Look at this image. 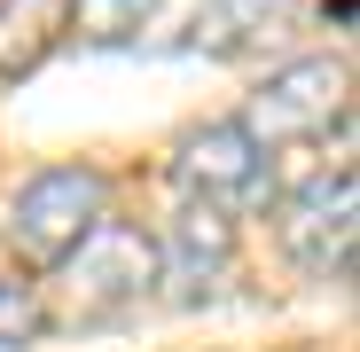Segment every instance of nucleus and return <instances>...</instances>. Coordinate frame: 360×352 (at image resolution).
<instances>
[{"label":"nucleus","instance_id":"obj_9","mask_svg":"<svg viewBox=\"0 0 360 352\" xmlns=\"http://www.w3.org/2000/svg\"><path fill=\"white\" fill-rule=\"evenodd\" d=\"M149 24V0H63V32L79 47H134Z\"/></svg>","mask_w":360,"mask_h":352},{"label":"nucleus","instance_id":"obj_10","mask_svg":"<svg viewBox=\"0 0 360 352\" xmlns=\"http://www.w3.org/2000/svg\"><path fill=\"white\" fill-rule=\"evenodd\" d=\"M32 337H47L39 282H24V274H0V352H8V344H32Z\"/></svg>","mask_w":360,"mask_h":352},{"label":"nucleus","instance_id":"obj_3","mask_svg":"<svg viewBox=\"0 0 360 352\" xmlns=\"http://www.w3.org/2000/svg\"><path fill=\"white\" fill-rule=\"evenodd\" d=\"M172 188H180V204L243 219V211L274 204V157L235 126V117H219V126H196L188 141L172 149Z\"/></svg>","mask_w":360,"mask_h":352},{"label":"nucleus","instance_id":"obj_5","mask_svg":"<svg viewBox=\"0 0 360 352\" xmlns=\"http://www.w3.org/2000/svg\"><path fill=\"white\" fill-rule=\"evenodd\" d=\"M290 16V0H149L134 47L157 55H243Z\"/></svg>","mask_w":360,"mask_h":352},{"label":"nucleus","instance_id":"obj_6","mask_svg":"<svg viewBox=\"0 0 360 352\" xmlns=\"http://www.w3.org/2000/svg\"><path fill=\"white\" fill-rule=\"evenodd\" d=\"M352 211H360L352 164L314 172V181L282 204V251L297 259V274H314V282H345L352 274Z\"/></svg>","mask_w":360,"mask_h":352},{"label":"nucleus","instance_id":"obj_4","mask_svg":"<svg viewBox=\"0 0 360 352\" xmlns=\"http://www.w3.org/2000/svg\"><path fill=\"white\" fill-rule=\"evenodd\" d=\"M345 117H352V63L345 55H306V63H282L235 126L259 149H282V141H314V133L345 126Z\"/></svg>","mask_w":360,"mask_h":352},{"label":"nucleus","instance_id":"obj_7","mask_svg":"<svg viewBox=\"0 0 360 352\" xmlns=\"http://www.w3.org/2000/svg\"><path fill=\"white\" fill-rule=\"evenodd\" d=\"M235 274V219L204 211V204H180L165 243H157V282L172 306H212L219 282Z\"/></svg>","mask_w":360,"mask_h":352},{"label":"nucleus","instance_id":"obj_1","mask_svg":"<svg viewBox=\"0 0 360 352\" xmlns=\"http://www.w3.org/2000/svg\"><path fill=\"white\" fill-rule=\"evenodd\" d=\"M63 274V313L71 321H110L134 313L141 298H157V235L134 219H94L86 243L55 266Z\"/></svg>","mask_w":360,"mask_h":352},{"label":"nucleus","instance_id":"obj_8","mask_svg":"<svg viewBox=\"0 0 360 352\" xmlns=\"http://www.w3.org/2000/svg\"><path fill=\"white\" fill-rule=\"evenodd\" d=\"M63 39V0H0V79H32Z\"/></svg>","mask_w":360,"mask_h":352},{"label":"nucleus","instance_id":"obj_2","mask_svg":"<svg viewBox=\"0 0 360 352\" xmlns=\"http://www.w3.org/2000/svg\"><path fill=\"white\" fill-rule=\"evenodd\" d=\"M94 219H110V181L94 164H47V172H32V181L16 188L8 243H16L24 266H63L86 243Z\"/></svg>","mask_w":360,"mask_h":352}]
</instances>
